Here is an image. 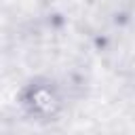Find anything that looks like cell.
I'll return each mask as SVG.
<instances>
[{"label":"cell","instance_id":"cell-1","mask_svg":"<svg viewBox=\"0 0 135 135\" xmlns=\"http://www.w3.org/2000/svg\"><path fill=\"white\" fill-rule=\"evenodd\" d=\"M19 112L34 124H55L68 108L63 86L51 76L27 78L15 95Z\"/></svg>","mask_w":135,"mask_h":135}]
</instances>
